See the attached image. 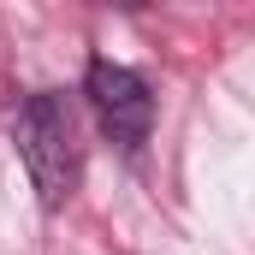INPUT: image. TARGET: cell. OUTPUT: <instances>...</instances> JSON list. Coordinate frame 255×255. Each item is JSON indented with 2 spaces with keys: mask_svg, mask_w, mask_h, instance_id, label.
Segmentation results:
<instances>
[{
  "mask_svg": "<svg viewBox=\"0 0 255 255\" xmlns=\"http://www.w3.org/2000/svg\"><path fill=\"white\" fill-rule=\"evenodd\" d=\"M12 142H18V160L30 172V184L42 196V208H60L71 184H77V148H71V113H65L60 95L36 89L18 101L12 113Z\"/></svg>",
  "mask_w": 255,
  "mask_h": 255,
  "instance_id": "obj_1",
  "label": "cell"
},
{
  "mask_svg": "<svg viewBox=\"0 0 255 255\" xmlns=\"http://www.w3.org/2000/svg\"><path fill=\"white\" fill-rule=\"evenodd\" d=\"M83 95H89V107H95V119H101V130L125 148V154H136L142 142H148V125H154V95H148V83L130 71V65L119 60H89V71H83Z\"/></svg>",
  "mask_w": 255,
  "mask_h": 255,
  "instance_id": "obj_2",
  "label": "cell"
}]
</instances>
